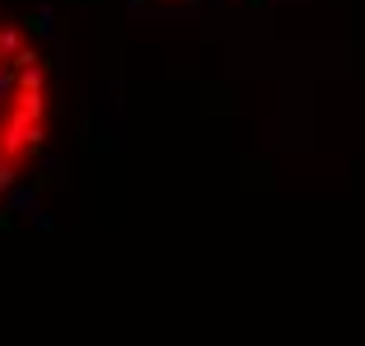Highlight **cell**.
<instances>
[{
    "label": "cell",
    "mask_w": 365,
    "mask_h": 346,
    "mask_svg": "<svg viewBox=\"0 0 365 346\" xmlns=\"http://www.w3.org/2000/svg\"><path fill=\"white\" fill-rule=\"evenodd\" d=\"M155 5H192V0H155Z\"/></svg>",
    "instance_id": "7a4b0ae2"
},
{
    "label": "cell",
    "mask_w": 365,
    "mask_h": 346,
    "mask_svg": "<svg viewBox=\"0 0 365 346\" xmlns=\"http://www.w3.org/2000/svg\"><path fill=\"white\" fill-rule=\"evenodd\" d=\"M52 127V70L24 23L0 14V201L47 145Z\"/></svg>",
    "instance_id": "6da1fadb"
}]
</instances>
